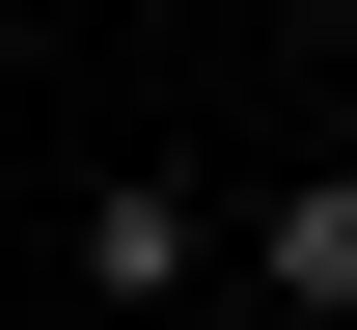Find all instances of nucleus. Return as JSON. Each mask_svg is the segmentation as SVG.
Instances as JSON below:
<instances>
[{"label":"nucleus","mask_w":357,"mask_h":330,"mask_svg":"<svg viewBox=\"0 0 357 330\" xmlns=\"http://www.w3.org/2000/svg\"><path fill=\"white\" fill-rule=\"evenodd\" d=\"M248 303H275V330H357V165H303V193L248 220Z\"/></svg>","instance_id":"2"},{"label":"nucleus","mask_w":357,"mask_h":330,"mask_svg":"<svg viewBox=\"0 0 357 330\" xmlns=\"http://www.w3.org/2000/svg\"><path fill=\"white\" fill-rule=\"evenodd\" d=\"M192 276H220V193L192 165H110L83 193V303H192Z\"/></svg>","instance_id":"1"}]
</instances>
